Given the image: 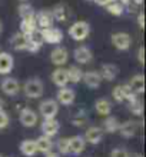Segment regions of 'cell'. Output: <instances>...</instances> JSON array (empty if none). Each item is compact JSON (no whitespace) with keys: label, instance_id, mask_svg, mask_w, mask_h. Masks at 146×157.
<instances>
[{"label":"cell","instance_id":"6da1fadb","mask_svg":"<svg viewBox=\"0 0 146 157\" xmlns=\"http://www.w3.org/2000/svg\"><path fill=\"white\" fill-rule=\"evenodd\" d=\"M89 33H90V26H89L88 21H85V20L76 21V23H73L69 27V36L76 41L85 40L89 36Z\"/></svg>","mask_w":146,"mask_h":157},{"label":"cell","instance_id":"5bb4252c","mask_svg":"<svg viewBox=\"0 0 146 157\" xmlns=\"http://www.w3.org/2000/svg\"><path fill=\"white\" fill-rule=\"evenodd\" d=\"M67 59H69V53H67L66 47H56L50 53V60L54 66H63L67 62Z\"/></svg>","mask_w":146,"mask_h":157},{"label":"cell","instance_id":"681fc988","mask_svg":"<svg viewBox=\"0 0 146 157\" xmlns=\"http://www.w3.org/2000/svg\"><path fill=\"white\" fill-rule=\"evenodd\" d=\"M0 53H2V52H0Z\"/></svg>","mask_w":146,"mask_h":157},{"label":"cell","instance_id":"5b68a950","mask_svg":"<svg viewBox=\"0 0 146 157\" xmlns=\"http://www.w3.org/2000/svg\"><path fill=\"white\" fill-rule=\"evenodd\" d=\"M43 41L49 44H60L63 40V32L57 27H49V29H42Z\"/></svg>","mask_w":146,"mask_h":157},{"label":"cell","instance_id":"ba28073f","mask_svg":"<svg viewBox=\"0 0 146 157\" xmlns=\"http://www.w3.org/2000/svg\"><path fill=\"white\" fill-rule=\"evenodd\" d=\"M40 128H42V132H43V136L52 139V137L56 136L59 133L60 124H59V121L56 119H45L42 126H40Z\"/></svg>","mask_w":146,"mask_h":157},{"label":"cell","instance_id":"ee69618b","mask_svg":"<svg viewBox=\"0 0 146 157\" xmlns=\"http://www.w3.org/2000/svg\"><path fill=\"white\" fill-rule=\"evenodd\" d=\"M3 106H4V101L2 99H0V110H2V109H3Z\"/></svg>","mask_w":146,"mask_h":157},{"label":"cell","instance_id":"8fae6325","mask_svg":"<svg viewBox=\"0 0 146 157\" xmlns=\"http://www.w3.org/2000/svg\"><path fill=\"white\" fill-rule=\"evenodd\" d=\"M83 139L86 143L97 144V143H100L102 139H103V130L100 127H96V126H92V127H89L88 130L85 132Z\"/></svg>","mask_w":146,"mask_h":157},{"label":"cell","instance_id":"74e56055","mask_svg":"<svg viewBox=\"0 0 146 157\" xmlns=\"http://www.w3.org/2000/svg\"><path fill=\"white\" fill-rule=\"evenodd\" d=\"M110 157H130V154L126 149H115L112 150Z\"/></svg>","mask_w":146,"mask_h":157},{"label":"cell","instance_id":"b9f144b4","mask_svg":"<svg viewBox=\"0 0 146 157\" xmlns=\"http://www.w3.org/2000/svg\"><path fill=\"white\" fill-rule=\"evenodd\" d=\"M46 157H60L57 153H54V151H49V153H46Z\"/></svg>","mask_w":146,"mask_h":157},{"label":"cell","instance_id":"836d02e7","mask_svg":"<svg viewBox=\"0 0 146 157\" xmlns=\"http://www.w3.org/2000/svg\"><path fill=\"white\" fill-rule=\"evenodd\" d=\"M129 110L133 113L135 116H140L143 113V103L139 99H136L135 101L129 103Z\"/></svg>","mask_w":146,"mask_h":157},{"label":"cell","instance_id":"ac0fdd59","mask_svg":"<svg viewBox=\"0 0 146 157\" xmlns=\"http://www.w3.org/2000/svg\"><path fill=\"white\" fill-rule=\"evenodd\" d=\"M52 82H53L56 86L60 87V89H62V87H66L67 83H69L66 69H62V67L56 69V70L52 73Z\"/></svg>","mask_w":146,"mask_h":157},{"label":"cell","instance_id":"603a6c76","mask_svg":"<svg viewBox=\"0 0 146 157\" xmlns=\"http://www.w3.org/2000/svg\"><path fill=\"white\" fill-rule=\"evenodd\" d=\"M36 29H37V25H36L34 17H32V19H23L20 21V33L23 36H26V37H29Z\"/></svg>","mask_w":146,"mask_h":157},{"label":"cell","instance_id":"d590c367","mask_svg":"<svg viewBox=\"0 0 146 157\" xmlns=\"http://www.w3.org/2000/svg\"><path fill=\"white\" fill-rule=\"evenodd\" d=\"M40 47H42V44H39V43H36V41H33V40H29L27 41L26 50L30 52V53H37L39 50H40Z\"/></svg>","mask_w":146,"mask_h":157},{"label":"cell","instance_id":"9a60e30c","mask_svg":"<svg viewBox=\"0 0 146 157\" xmlns=\"http://www.w3.org/2000/svg\"><path fill=\"white\" fill-rule=\"evenodd\" d=\"M85 84L89 87V89H97L102 83V77H100V73L96 70H90V71H86L83 73V78Z\"/></svg>","mask_w":146,"mask_h":157},{"label":"cell","instance_id":"ffe728a7","mask_svg":"<svg viewBox=\"0 0 146 157\" xmlns=\"http://www.w3.org/2000/svg\"><path fill=\"white\" fill-rule=\"evenodd\" d=\"M52 16H53L54 20L60 21V23H63V21H66L67 19H69V10H67V6L63 3H59L56 4L53 7V10H52Z\"/></svg>","mask_w":146,"mask_h":157},{"label":"cell","instance_id":"f1b7e54d","mask_svg":"<svg viewBox=\"0 0 146 157\" xmlns=\"http://www.w3.org/2000/svg\"><path fill=\"white\" fill-rule=\"evenodd\" d=\"M34 9L32 4L29 3H23L19 6V16L22 17V20L23 19H32V17H34Z\"/></svg>","mask_w":146,"mask_h":157},{"label":"cell","instance_id":"2e32d148","mask_svg":"<svg viewBox=\"0 0 146 157\" xmlns=\"http://www.w3.org/2000/svg\"><path fill=\"white\" fill-rule=\"evenodd\" d=\"M14 60L10 53H0V75H9L13 70Z\"/></svg>","mask_w":146,"mask_h":157},{"label":"cell","instance_id":"30bf717a","mask_svg":"<svg viewBox=\"0 0 146 157\" xmlns=\"http://www.w3.org/2000/svg\"><path fill=\"white\" fill-rule=\"evenodd\" d=\"M73 57L77 63L80 64H89V63L92 62L93 59V54H92V50L86 47V46H80L77 49H75L73 52Z\"/></svg>","mask_w":146,"mask_h":157},{"label":"cell","instance_id":"83f0119b","mask_svg":"<svg viewBox=\"0 0 146 157\" xmlns=\"http://www.w3.org/2000/svg\"><path fill=\"white\" fill-rule=\"evenodd\" d=\"M66 71H67V78H69L70 83H79L83 78V71L77 66H70Z\"/></svg>","mask_w":146,"mask_h":157},{"label":"cell","instance_id":"4dcf8cb0","mask_svg":"<svg viewBox=\"0 0 146 157\" xmlns=\"http://www.w3.org/2000/svg\"><path fill=\"white\" fill-rule=\"evenodd\" d=\"M86 121H88V114H86L85 110H79V112L75 114V117L72 119V124H73V126H77V127L85 126Z\"/></svg>","mask_w":146,"mask_h":157},{"label":"cell","instance_id":"8d00e7d4","mask_svg":"<svg viewBox=\"0 0 146 157\" xmlns=\"http://www.w3.org/2000/svg\"><path fill=\"white\" fill-rule=\"evenodd\" d=\"M9 121H10V119H9V114L4 112L3 109H2V110H0V128L7 127Z\"/></svg>","mask_w":146,"mask_h":157},{"label":"cell","instance_id":"9c48e42d","mask_svg":"<svg viewBox=\"0 0 146 157\" xmlns=\"http://www.w3.org/2000/svg\"><path fill=\"white\" fill-rule=\"evenodd\" d=\"M67 140H69V154L77 156L86 147V141H85L83 136H72Z\"/></svg>","mask_w":146,"mask_h":157},{"label":"cell","instance_id":"ab89813d","mask_svg":"<svg viewBox=\"0 0 146 157\" xmlns=\"http://www.w3.org/2000/svg\"><path fill=\"white\" fill-rule=\"evenodd\" d=\"M138 25L140 29H143L145 27V14H143V12H140L138 14Z\"/></svg>","mask_w":146,"mask_h":157},{"label":"cell","instance_id":"60d3db41","mask_svg":"<svg viewBox=\"0 0 146 157\" xmlns=\"http://www.w3.org/2000/svg\"><path fill=\"white\" fill-rule=\"evenodd\" d=\"M112 2H115V0H95V3H96L97 6H103V7H106V6L110 4Z\"/></svg>","mask_w":146,"mask_h":157},{"label":"cell","instance_id":"7dc6e473","mask_svg":"<svg viewBox=\"0 0 146 157\" xmlns=\"http://www.w3.org/2000/svg\"><path fill=\"white\" fill-rule=\"evenodd\" d=\"M89 2H95V0H89Z\"/></svg>","mask_w":146,"mask_h":157},{"label":"cell","instance_id":"7c38bea8","mask_svg":"<svg viewBox=\"0 0 146 157\" xmlns=\"http://www.w3.org/2000/svg\"><path fill=\"white\" fill-rule=\"evenodd\" d=\"M56 97H57V101L60 104H63V106H70V104H73V101H75L76 94H75V90L70 89V87H62V89L57 91Z\"/></svg>","mask_w":146,"mask_h":157},{"label":"cell","instance_id":"f35d334b","mask_svg":"<svg viewBox=\"0 0 146 157\" xmlns=\"http://www.w3.org/2000/svg\"><path fill=\"white\" fill-rule=\"evenodd\" d=\"M138 60L140 64H145V49H143V46H140L138 50Z\"/></svg>","mask_w":146,"mask_h":157},{"label":"cell","instance_id":"bcb514c9","mask_svg":"<svg viewBox=\"0 0 146 157\" xmlns=\"http://www.w3.org/2000/svg\"><path fill=\"white\" fill-rule=\"evenodd\" d=\"M133 157H143V156H142V154H135Z\"/></svg>","mask_w":146,"mask_h":157},{"label":"cell","instance_id":"e575fe53","mask_svg":"<svg viewBox=\"0 0 146 157\" xmlns=\"http://www.w3.org/2000/svg\"><path fill=\"white\" fill-rule=\"evenodd\" d=\"M112 96H113V99L116 100L117 103H122V101L125 100V97H123V93H122V87H120V86H116L115 89H113Z\"/></svg>","mask_w":146,"mask_h":157},{"label":"cell","instance_id":"7402d4cb","mask_svg":"<svg viewBox=\"0 0 146 157\" xmlns=\"http://www.w3.org/2000/svg\"><path fill=\"white\" fill-rule=\"evenodd\" d=\"M27 41H29V39L19 32V33L12 36V39H10V46H12L14 50H17V52H22V50H26Z\"/></svg>","mask_w":146,"mask_h":157},{"label":"cell","instance_id":"cb8c5ba5","mask_svg":"<svg viewBox=\"0 0 146 157\" xmlns=\"http://www.w3.org/2000/svg\"><path fill=\"white\" fill-rule=\"evenodd\" d=\"M128 84L133 90V93H143V90H145V77H143V75H135Z\"/></svg>","mask_w":146,"mask_h":157},{"label":"cell","instance_id":"4316f807","mask_svg":"<svg viewBox=\"0 0 146 157\" xmlns=\"http://www.w3.org/2000/svg\"><path fill=\"white\" fill-rule=\"evenodd\" d=\"M95 109H96V113L100 114V116H109V114H110V110H112V106L109 103V100L99 99V100H96V103H95Z\"/></svg>","mask_w":146,"mask_h":157},{"label":"cell","instance_id":"1f68e13d","mask_svg":"<svg viewBox=\"0 0 146 157\" xmlns=\"http://www.w3.org/2000/svg\"><path fill=\"white\" fill-rule=\"evenodd\" d=\"M122 87V93H123V97H125V100H128L129 103H132V101H135V100L138 99L136 97V93H133V90L130 89V86L126 83V84H120Z\"/></svg>","mask_w":146,"mask_h":157},{"label":"cell","instance_id":"4fadbf2b","mask_svg":"<svg viewBox=\"0 0 146 157\" xmlns=\"http://www.w3.org/2000/svg\"><path fill=\"white\" fill-rule=\"evenodd\" d=\"M20 123L25 126V127H33L37 123V114L34 110L29 107L22 109L20 112Z\"/></svg>","mask_w":146,"mask_h":157},{"label":"cell","instance_id":"8992f818","mask_svg":"<svg viewBox=\"0 0 146 157\" xmlns=\"http://www.w3.org/2000/svg\"><path fill=\"white\" fill-rule=\"evenodd\" d=\"M34 20H36V25L40 29H49V27H53V16H52V12L50 10H39L36 14H34Z\"/></svg>","mask_w":146,"mask_h":157},{"label":"cell","instance_id":"52a82bcc","mask_svg":"<svg viewBox=\"0 0 146 157\" xmlns=\"http://www.w3.org/2000/svg\"><path fill=\"white\" fill-rule=\"evenodd\" d=\"M2 91L7 96H16L20 90V84L14 77H4L0 83Z\"/></svg>","mask_w":146,"mask_h":157},{"label":"cell","instance_id":"d6a6232c","mask_svg":"<svg viewBox=\"0 0 146 157\" xmlns=\"http://www.w3.org/2000/svg\"><path fill=\"white\" fill-rule=\"evenodd\" d=\"M56 149L59 150L60 154H69V140L66 137H62L56 141Z\"/></svg>","mask_w":146,"mask_h":157},{"label":"cell","instance_id":"d6986e66","mask_svg":"<svg viewBox=\"0 0 146 157\" xmlns=\"http://www.w3.org/2000/svg\"><path fill=\"white\" fill-rule=\"evenodd\" d=\"M99 73H100V77L102 78L108 80V82H112V80L116 78L117 73H119V69H117V66L112 64V63H108V64H103V66H102Z\"/></svg>","mask_w":146,"mask_h":157},{"label":"cell","instance_id":"c3c4849f","mask_svg":"<svg viewBox=\"0 0 146 157\" xmlns=\"http://www.w3.org/2000/svg\"><path fill=\"white\" fill-rule=\"evenodd\" d=\"M22 2H26V0H22Z\"/></svg>","mask_w":146,"mask_h":157},{"label":"cell","instance_id":"7a4b0ae2","mask_svg":"<svg viewBox=\"0 0 146 157\" xmlns=\"http://www.w3.org/2000/svg\"><path fill=\"white\" fill-rule=\"evenodd\" d=\"M23 91L29 99H37L43 94V83L40 78H29L23 86Z\"/></svg>","mask_w":146,"mask_h":157},{"label":"cell","instance_id":"7bdbcfd3","mask_svg":"<svg viewBox=\"0 0 146 157\" xmlns=\"http://www.w3.org/2000/svg\"><path fill=\"white\" fill-rule=\"evenodd\" d=\"M132 2H135V4H138V6L143 4V0H132Z\"/></svg>","mask_w":146,"mask_h":157},{"label":"cell","instance_id":"f546056e","mask_svg":"<svg viewBox=\"0 0 146 157\" xmlns=\"http://www.w3.org/2000/svg\"><path fill=\"white\" fill-rule=\"evenodd\" d=\"M106 10H108L110 14H113V16H122L123 12H125V6L120 4L119 2H112L110 4L106 6Z\"/></svg>","mask_w":146,"mask_h":157},{"label":"cell","instance_id":"3957f363","mask_svg":"<svg viewBox=\"0 0 146 157\" xmlns=\"http://www.w3.org/2000/svg\"><path fill=\"white\" fill-rule=\"evenodd\" d=\"M39 112L45 119H54L59 113V104L56 100H45L39 104Z\"/></svg>","mask_w":146,"mask_h":157},{"label":"cell","instance_id":"e0dca14e","mask_svg":"<svg viewBox=\"0 0 146 157\" xmlns=\"http://www.w3.org/2000/svg\"><path fill=\"white\" fill-rule=\"evenodd\" d=\"M136 130H138V123L135 120H128L123 124H120L119 127V133H120L122 137L125 139H130L136 134Z\"/></svg>","mask_w":146,"mask_h":157},{"label":"cell","instance_id":"484cf974","mask_svg":"<svg viewBox=\"0 0 146 157\" xmlns=\"http://www.w3.org/2000/svg\"><path fill=\"white\" fill-rule=\"evenodd\" d=\"M119 127H120V123H119L117 117L109 116L105 119L103 128H102V130H105L106 133H116V132H119Z\"/></svg>","mask_w":146,"mask_h":157},{"label":"cell","instance_id":"f6af8a7d","mask_svg":"<svg viewBox=\"0 0 146 157\" xmlns=\"http://www.w3.org/2000/svg\"><path fill=\"white\" fill-rule=\"evenodd\" d=\"M2 32H3V25H2V21H0V34H2Z\"/></svg>","mask_w":146,"mask_h":157},{"label":"cell","instance_id":"44dd1931","mask_svg":"<svg viewBox=\"0 0 146 157\" xmlns=\"http://www.w3.org/2000/svg\"><path fill=\"white\" fill-rule=\"evenodd\" d=\"M34 143H36V149H37V151H40V153H49V151H52V149H53V141H52V139L50 137H46V136H40L37 137L36 140H34Z\"/></svg>","mask_w":146,"mask_h":157},{"label":"cell","instance_id":"d4e9b609","mask_svg":"<svg viewBox=\"0 0 146 157\" xmlns=\"http://www.w3.org/2000/svg\"><path fill=\"white\" fill-rule=\"evenodd\" d=\"M20 151L25 154L26 157H33L37 153V149H36V143L34 140H23L20 143Z\"/></svg>","mask_w":146,"mask_h":157},{"label":"cell","instance_id":"277c9868","mask_svg":"<svg viewBox=\"0 0 146 157\" xmlns=\"http://www.w3.org/2000/svg\"><path fill=\"white\" fill-rule=\"evenodd\" d=\"M112 43L117 50L126 52L132 46V37L128 33H125V32H119V33L112 34Z\"/></svg>","mask_w":146,"mask_h":157},{"label":"cell","instance_id":"f907efd6","mask_svg":"<svg viewBox=\"0 0 146 157\" xmlns=\"http://www.w3.org/2000/svg\"><path fill=\"white\" fill-rule=\"evenodd\" d=\"M0 157H2V156H0Z\"/></svg>","mask_w":146,"mask_h":157}]
</instances>
